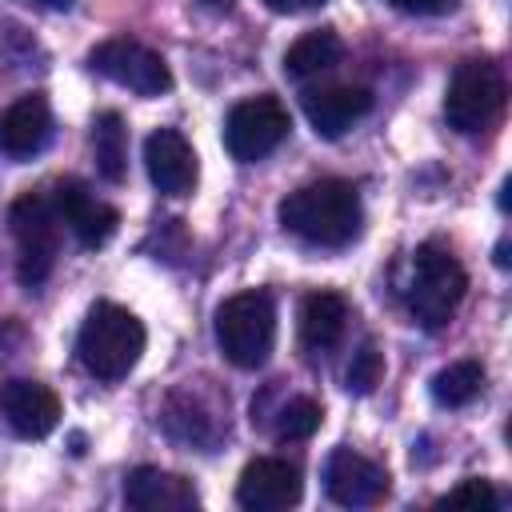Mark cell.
<instances>
[{"label": "cell", "mask_w": 512, "mask_h": 512, "mask_svg": "<svg viewBox=\"0 0 512 512\" xmlns=\"http://www.w3.org/2000/svg\"><path fill=\"white\" fill-rule=\"evenodd\" d=\"M176 420H184V424H188V428H180V436H176V440L212 444V440L220 436V420H216V416H208V408L200 404V396L192 392V384H188V388H176V392L168 396V404H164V428H168V424H176Z\"/></svg>", "instance_id": "obj_21"}, {"label": "cell", "mask_w": 512, "mask_h": 512, "mask_svg": "<svg viewBox=\"0 0 512 512\" xmlns=\"http://www.w3.org/2000/svg\"><path fill=\"white\" fill-rule=\"evenodd\" d=\"M0 416L20 440H44L60 424V396L40 380H4L0 384Z\"/></svg>", "instance_id": "obj_12"}, {"label": "cell", "mask_w": 512, "mask_h": 512, "mask_svg": "<svg viewBox=\"0 0 512 512\" xmlns=\"http://www.w3.org/2000/svg\"><path fill=\"white\" fill-rule=\"evenodd\" d=\"M32 4H44V8H68L72 0H32Z\"/></svg>", "instance_id": "obj_29"}, {"label": "cell", "mask_w": 512, "mask_h": 512, "mask_svg": "<svg viewBox=\"0 0 512 512\" xmlns=\"http://www.w3.org/2000/svg\"><path fill=\"white\" fill-rule=\"evenodd\" d=\"M396 12H408V16H448L460 0H388Z\"/></svg>", "instance_id": "obj_25"}, {"label": "cell", "mask_w": 512, "mask_h": 512, "mask_svg": "<svg viewBox=\"0 0 512 512\" xmlns=\"http://www.w3.org/2000/svg\"><path fill=\"white\" fill-rule=\"evenodd\" d=\"M504 108H508V80H504L500 64L488 56L460 60L448 80V92H444L448 124L464 136L492 132L504 120Z\"/></svg>", "instance_id": "obj_4"}, {"label": "cell", "mask_w": 512, "mask_h": 512, "mask_svg": "<svg viewBox=\"0 0 512 512\" xmlns=\"http://www.w3.org/2000/svg\"><path fill=\"white\" fill-rule=\"evenodd\" d=\"M92 156H96V172L108 184H120L128 176V128L120 112H100L92 120Z\"/></svg>", "instance_id": "obj_19"}, {"label": "cell", "mask_w": 512, "mask_h": 512, "mask_svg": "<svg viewBox=\"0 0 512 512\" xmlns=\"http://www.w3.org/2000/svg\"><path fill=\"white\" fill-rule=\"evenodd\" d=\"M276 216L292 236H300L304 244H316V248H344L360 236V224H364L360 192H356V184H348L340 176L300 184L296 192H288L280 200Z\"/></svg>", "instance_id": "obj_1"}, {"label": "cell", "mask_w": 512, "mask_h": 512, "mask_svg": "<svg viewBox=\"0 0 512 512\" xmlns=\"http://www.w3.org/2000/svg\"><path fill=\"white\" fill-rule=\"evenodd\" d=\"M340 56H344L340 32H332V28H312V32H304V36H296V40L288 44V52H284V72L296 76V80H304V76H316V72L336 68Z\"/></svg>", "instance_id": "obj_18"}, {"label": "cell", "mask_w": 512, "mask_h": 512, "mask_svg": "<svg viewBox=\"0 0 512 512\" xmlns=\"http://www.w3.org/2000/svg\"><path fill=\"white\" fill-rule=\"evenodd\" d=\"M52 204H56L60 220L76 232V240H80L84 248H104V244L116 236V228H120V212H116L108 200H100V196H96L84 180H76V176H68V180L56 184Z\"/></svg>", "instance_id": "obj_11"}, {"label": "cell", "mask_w": 512, "mask_h": 512, "mask_svg": "<svg viewBox=\"0 0 512 512\" xmlns=\"http://www.w3.org/2000/svg\"><path fill=\"white\" fill-rule=\"evenodd\" d=\"M300 496H304L300 468L280 456L248 460L236 480V504L248 512H284V508L300 504Z\"/></svg>", "instance_id": "obj_10"}, {"label": "cell", "mask_w": 512, "mask_h": 512, "mask_svg": "<svg viewBox=\"0 0 512 512\" xmlns=\"http://www.w3.org/2000/svg\"><path fill=\"white\" fill-rule=\"evenodd\" d=\"M88 64H92L104 80H112V84H120V88H128V92H136V96H164V92L172 88L168 60H164L156 48H148V44H140V40H128V36L100 40V44L88 52Z\"/></svg>", "instance_id": "obj_8"}, {"label": "cell", "mask_w": 512, "mask_h": 512, "mask_svg": "<svg viewBox=\"0 0 512 512\" xmlns=\"http://www.w3.org/2000/svg\"><path fill=\"white\" fill-rule=\"evenodd\" d=\"M12 240H16V276L24 288H40L60 256V212L52 192H24L8 208Z\"/></svg>", "instance_id": "obj_6"}, {"label": "cell", "mask_w": 512, "mask_h": 512, "mask_svg": "<svg viewBox=\"0 0 512 512\" xmlns=\"http://www.w3.org/2000/svg\"><path fill=\"white\" fill-rule=\"evenodd\" d=\"M324 420V408L312 396H296L276 412V440H308Z\"/></svg>", "instance_id": "obj_22"}, {"label": "cell", "mask_w": 512, "mask_h": 512, "mask_svg": "<svg viewBox=\"0 0 512 512\" xmlns=\"http://www.w3.org/2000/svg\"><path fill=\"white\" fill-rule=\"evenodd\" d=\"M496 264H500V268H508V240H500V244H496Z\"/></svg>", "instance_id": "obj_28"}, {"label": "cell", "mask_w": 512, "mask_h": 512, "mask_svg": "<svg viewBox=\"0 0 512 512\" xmlns=\"http://www.w3.org/2000/svg\"><path fill=\"white\" fill-rule=\"evenodd\" d=\"M348 320H352L348 300L340 292H332V288H316L300 304V344L308 352H316V356L320 352H332L344 340Z\"/></svg>", "instance_id": "obj_17"}, {"label": "cell", "mask_w": 512, "mask_h": 512, "mask_svg": "<svg viewBox=\"0 0 512 512\" xmlns=\"http://www.w3.org/2000/svg\"><path fill=\"white\" fill-rule=\"evenodd\" d=\"M124 504L136 512H188L200 504L196 488L188 476L180 472H164V468H132L124 480Z\"/></svg>", "instance_id": "obj_16"}, {"label": "cell", "mask_w": 512, "mask_h": 512, "mask_svg": "<svg viewBox=\"0 0 512 512\" xmlns=\"http://www.w3.org/2000/svg\"><path fill=\"white\" fill-rule=\"evenodd\" d=\"M440 504H468V508H496V488L480 476H468L460 480L452 492L440 496Z\"/></svg>", "instance_id": "obj_24"}, {"label": "cell", "mask_w": 512, "mask_h": 512, "mask_svg": "<svg viewBox=\"0 0 512 512\" xmlns=\"http://www.w3.org/2000/svg\"><path fill=\"white\" fill-rule=\"evenodd\" d=\"M144 168L160 196H188L196 188V152L180 128H156L144 140Z\"/></svg>", "instance_id": "obj_13"}, {"label": "cell", "mask_w": 512, "mask_h": 512, "mask_svg": "<svg viewBox=\"0 0 512 512\" xmlns=\"http://www.w3.org/2000/svg\"><path fill=\"white\" fill-rule=\"evenodd\" d=\"M384 376V356L376 348V340H364L356 352H352V364H348V388L368 396Z\"/></svg>", "instance_id": "obj_23"}, {"label": "cell", "mask_w": 512, "mask_h": 512, "mask_svg": "<svg viewBox=\"0 0 512 512\" xmlns=\"http://www.w3.org/2000/svg\"><path fill=\"white\" fill-rule=\"evenodd\" d=\"M200 4H204V8H212V12H228L236 0H200Z\"/></svg>", "instance_id": "obj_27"}, {"label": "cell", "mask_w": 512, "mask_h": 512, "mask_svg": "<svg viewBox=\"0 0 512 512\" xmlns=\"http://www.w3.org/2000/svg\"><path fill=\"white\" fill-rule=\"evenodd\" d=\"M464 292H468V272L452 256V248H444L436 240H424L412 252L408 284H404V300H408V312L416 316V324L428 328V332L444 328L456 316Z\"/></svg>", "instance_id": "obj_3"}, {"label": "cell", "mask_w": 512, "mask_h": 512, "mask_svg": "<svg viewBox=\"0 0 512 512\" xmlns=\"http://www.w3.org/2000/svg\"><path fill=\"white\" fill-rule=\"evenodd\" d=\"M324 492L340 508H372L388 496V468L356 448H336L324 464Z\"/></svg>", "instance_id": "obj_9"}, {"label": "cell", "mask_w": 512, "mask_h": 512, "mask_svg": "<svg viewBox=\"0 0 512 512\" xmlns=\"http://www.w3.org/2000/svg\"><path fill=\"white\" fill-rule=\"evenodd\" d=\"M484 364L480 360H452L448 368H440L436 376H432V400L440 404V408H464V404H472L480 392H484Z\"/></svg>", "instance_id": "obj_20"}, {"label": "cell", "mask_w": 512, "mask_h": 512, "mask_svg": "<svg viewBox=\"0 0 512 512\" xmlns=\"http://www.w3.org/2000/svg\"><path fill=\"white\" fill-rule=\"evenodd\" d=\"M52 140V108L40 92L20 96L16 104H8V112L0 116V152L12 160H32L48 148Z\"/></svg>", "instance_id": "obj_15"}, {"label": "cell", "mask_w": 512, "mask_h": 512, "mask_svg": "<svg viewBox=\"0 0 512 512\" xmlns=\"http://www.w3.org/2000/svg\"><path fill=\"white\" fill-rule=\"evenodd\" d=\"M140 352H144V324L128 308L112 300H100L88 308L80 336H76V360L84 364L88 376L124 380L136 368Z\"/></svg>", "instance_id": "obj_2"}, {"label": "cell", "mask_w": 512, "mask_h": 512, "mask_svg": "<svg viewBox=\"0 0 512 512\" xmlns=\"http://www.w3.org/2000/svg\"><path fill=\"white\" fill-rule=\"evenodd\" d=\"M288 128H292V116L276 96H268V92L248 96V100L232 104V112L224 120V148L232 152V160L256 164L284 144Z\"/></svg>", "instance_id": "obj_7"}, {"label": "cell", "mask_w": 512, "mask_h": 512, "mask_svg": "<svg viewBox=\"0 0 512 512\" xmlns=\"http://www.w3.org/2000/svg\"><path fill=\"white\" fill-rule=\"evenodd\" d=\"M300 104H304V116H308V124L316 128V136L336 140V136H344L356 120L368 116L372 92L360 88V84H328V88H308V92L300 96Z\"/></svg>", "instance_id": "obj_14"}, {"label": "cell", "mask_w": 512, "mask_h": 512, "mask_svg": "<svg viewBox=\"0 0 512 512\" xmlns=\"http://www.w3.org/2000/svg\"><path fill=\"white\" fill-rule=\"evenodd\" d=\"M216 344L228 364L260 368L276 344V304L264 288L232 292L216 308Z\"/></svg>", "instance_id": "obj_5"}, {"label": "cell", "mask_w": 512, "mask_h": 512, "mask_svg": "<svg viewBox=\"0 0 512 512\" xmlns=\"http://www.w3.org/2000/svg\"><path fill=\"white\" fill-rule=\"evenodd\" d=\"M272 12L280 16H296V12H312V8H324L328 0H264Z\"/></svg>", "instance_id": "obj_26"}]
</instances>
